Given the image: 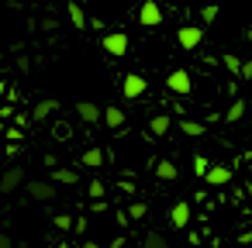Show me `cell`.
Wrapping results in <instances>:
<instances>
[{
	"label": "cell",
	"instance_id": "5",
	"mask_svg": "<svg viewBox=\"0 0 252 248\" xmlns=\"http://www.w3.org/2000/svg\"><path fill=\"white\" fill-rule=\"evenodd\" d=\"M121 90H125V97H128V100H138V97L145 93V80H142L138 73H128V76H125V86H121Z\"/></svg>",
	"mask_w": 252,
	"mask_h": 248
},
{
	"label": "cell",
	"instance_id": "14",
	"mask_svg": "<svg viewBox=\"0 0 252 248\" xmlns=\"http://www.w3.org/2000/svg\"><path fill=\"white\" fill-rule=\"evenodd\" d=\"M83 162H87L90 169H100V165H104V152H100V148H90V152L83 155Z\"/></svg>",
	"mask_w": 252,
	"mask_h": 248
},
{
	"label": "cell",
	"instance_id": "12",
	"mask_svg": "<svg viewBox=\"0 0 252 248\" xmlns=\"http://www.w3.org/2000/svg\"><path fill=\"white\" fill-rule=\"evenodd\" d=\"M156 176H159V179H176V165H173L169 159H162V162L156 165Z\"/></svg>",
	"mask_w": 252,
	"mask_h": 248
},
{
	"label": "cell",
	"instance_id": "2",
	"mask_svg": "<svg viewBox=\"0 0 252 248\" xmlns=\"http://www.w3.org/2000/svg\"><path fill=\"white\" fill-rule=\"evenodd\" d=\"M166 86H169V93L187 97V93H190V73H187V69H173V73L166 76Z\"/></svg>",
	"mask_w": 252,
	"mask_h": 248
},
{
	"label": "cell",
	"instance_id": "10",
	"mask_svg": "<svg viewBox=\"0 0 252 248\" xmlns=\"http://www.w3.org/2000/svg\"><path fill=\"white\" fill-rule=\"evenodd\" d=\"M100 117H104V124H107V128H121V124H125V110H118V107L100 110Z\"/></svg>",
	"mask_w": 252,
	"mask_h": 248
},
{
	"label": "cell",
	"instance_id": "13",
	"mask_svg": "<svg viewBox=\"0 0 252 248\" xmlns=\"http://www.w3.org/2000/svg\"><path fill=\"white\" fill-rule=\"evenodd\" d=\"M142 248H169V245H166V238H162L159 231H149L145 241H142Z\"/></svg>",
	"mask_w": 252,
	"mask_h": 248
},
{
	"label": "cell",
	"instance_id": "7",
	"mask_svg": "<svg viewBox=\"0 0 252 248\" xmlns=\"http://www.w3.org/2000/svg\"><path fill=\"white\" fill-rule=\"evenodd\" d=\"M204 179H207L211 186H224V183L231 179V169H224V165H207V172H204Z\"/></svg>",
	"mask_w": 252,
	"mask_h": 248
},
{
	"label": "cell",
	"instance_id": "20",
	"mask_svg": "<svg viewBox=\"0 0 252 248\" xmlns=\"http://www.w3.org/2000/svg\"><path fill=\"white\" fill-rule=\"evenodd\" d=\"M200 18H204V21H207V25H211V21H214V18H218V7H214V4H207V7H204V14H200Z\"/></svg>",
	"mask_w": 252,
	"mask_h": 248
},
{
	"label": "cell",
	"instance_id": "18",
	"mask_svg": "<svg viewBox=\"0 0 252 248\" xmlns=\"http://www.w3.org/2000/svg\"><path fill=\"white\" fill-rule=\"evenodd\" d=\"M224 69H228V73H238V69H242V59H238V55H224Z\"/></svg>",
	"mask_w": 252,
	"mask_h": 248
},
{
	"label": "cell",
	"instance_id": "21",
	"mask_svg": "<svg viewBox=\"0 0 252 248\" xmlns=\"http://www.w3.org/2000/svg\"><path fill=\"white\" fill-rule=\"evenodd\" d=\"M90 196H104V183L94 179V183H90Z\"/></svg>",
	"mask_w": 252,
	"mask_h": 248
},
{
	"label": "cell",
	"instance_id": "1",
	"mask_svg": "<svg viewBox=\"0 0 252 248\" xmlns=\"http://www.w3.org/2000/svg\"><path fill=\"white\" fill-rule=\"evenodd\" d=\"M138 21L149 25V28H159L162 25V7L156 4V0H145V4L138 7Z\"/></svg>",
	"mask_w": 252,
	"mask_h": 248
},
{
	"label": "cell",
	"instance_id": "4",
	"mask_svg": "<svg viewBox=\"0 0 252 248\" xmlns=\"http://www.w3.org/2000/svg\"><path fill=\"white\" fill-rule=\"evenodd\" d=\"M104 49H107L111 55L121 59V55L128 52V35H125V31H111V35H104Z\"/></svg>",
	"mask_w": 252,
	"mask_h": 248
},
{
	"label": "cell",
	"instance_id": "3",
	"mask_svg": "<svg viewBox=\"0 0 252 248\" xmlns=\"http://www.w3.org/2000/svg\"><path fill=\"white\" fill-rule=\"evenodd\" d=\"M200 38H204V31H200V28H193V25H187V28H180V31H176V42H180V49H187V52H190V49H197V45H200Z\"/></svg>",
	"mask_w": 252,
	"mask_h": 248
},
{
	"label": "cell",
	"instance_id": "6",
	"mask_svg": "<svg viewBox=\"0 0 252 248\" xmlns=\"http://www.w3.org/2000/svg\"><path fill=\"white\" fill-rule=\"evenodd\" d=\"M169 224H173V227H187V224H190V203H187V200H180V203L169 207Z\"/></svg>",
	"mask_w": 252,
	"mask_h": 248
},
{
	"label": "cell",
	"instance_id": "11",
	"mask_svg": "<svg viewBox=\"0 0 252 248\" xmlns=\"http://www.w3.org/2000/svg\"><path fill=\"white\" fill-rule=\"evenodd\" d=\"M180 131H183V135H190V138H200L207 128H204L200 121H190V117H183V121H180Z\"/></svg>",
	"mask_w": 252,
	"mask_h": 248
},
{
	"label": "cell",
	"instance_id": "9",
	"mask_svg": "<svg viewBox=\"0 0 252 248\" xmlns=\"http://www.w3.org/2000/svg\"><path fill=\"white\" fill-rule=\"evenodd\" d=\"M245 107H249V104H245L242 97H235V100H231V107H228V114H224V121H228V124H235V121H242V114H245Z\"/></svg>",
	"mask_w": 252,
	"mask_h": 248
},
{
	"label": "cell",
	"instance_id": "22",
	"mask_svg": "<svg viewBox=\"0 0 252 248\" xmlns=\"http://www.w3.org/2000/svg\"><path fill=\"white\" fill-rule=\"evenodd\" d=\"M242 76H252V62H242V69H238Z\"/></svg>",
	"mask_w": 252,
	"mask_h": 248
},
{
	"label": "cell",
	"instance_id": "8",
	"mask_svg": "<svg viewBox=\"0 0 252 248\" xmlns=\"http://www.w3.org/2000/svg\"><path fill=\"white\" fill-rule=\"evenodd\" d=\"M169 124H173V117H169V114H156V117L149 121V131H152L156 138H162V135L169 131Z\"/></svg>",
	"mask_w": 252,
	"mask_h": 248
},
{
	"label": "cell",
	"instance_id": "15",
	"mask_svg": "<svg viewBox=\"0 0 252 248\" xmlns=\"http://www.w3.org/2000/svg\"><path fill=\"white\" fill-rule=\"evenodd\" d=\"M145 214H149V207H145L142 200H135V203L128 207V217H131V220H145Z\"/></svg>",
	"mask_w": 252,
	"mask_h": 248
},
{
	"label": "cell",
	"instance_id": "19",
	"mask_svg": "<svg viewBox=\"0 0 252 248\" xmlns=\"http://www.w3.org/2000/svg\"><path fill=\"white\" fill-rule=\"evenodd\" d=\"M207 165H211V162H207L204 155H193V172H197V176H204V172H207Z\"/></svg>",
	"mask_w": 252,
	"mask_h": 248
},
{
	"label": "cell",
	"instance_id": "16",
	"mask_svg": "<svg viewBox=\"0 0 252 248\" xmlns=\"http://www.w3.org/2000/svg\"><path fill=\"white\" fill-rule=\"evenodd\" d=\"M80 117H83V121H100V110H97L94 104H80Z\"/></svg>",
	"mask_w": 252,
	"mask_h": 248
},
{
	"label": "cell",
	"instance_id": "17",
	"mask_svg": "<svg viewBox=\"0 0 252 248\" xmlns=\"http://www.w3.org/2000/svg\"><path fill=\"white\" fill-rule=\"evenodd\" d=\"M69 18H73V25H76V28H83V25H87V21H83V11H80V4H73V7H69Z\"/></svg>",
	"mask_w": 252,
	"mask_h": 248
}]
</instances>
